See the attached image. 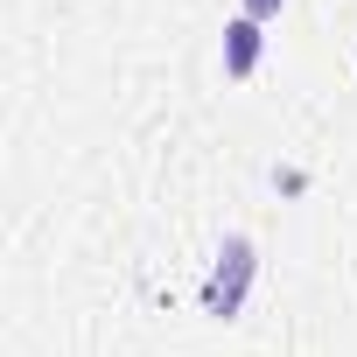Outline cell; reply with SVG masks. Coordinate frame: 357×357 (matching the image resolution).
I'll return each instance as SVG.
<instances>
[{
    "label": "cell",
    "instance_id": "1",
    "mask_svg": "<svg viewBox=\"0 0 357 357\" xmlns=\"http://www.w3.org/2000/svg\"><path fill=\"white\" fill-rule=\"evenodd\" d=\"M252 280H259V245H252L245 231H225L218 259L204 266L197 308H204L211 322H238V315H245V301H252Z\"/></svg>",
    "mask_w": 357,
    "mask_h": 357
},
{
    "label": "cell",
    "instance_id": "2",
    "mask_svg": "<svg viewBox=\"0 0 357 357\" xmlns=\"http://www.w3.org/2000/svg\"><path fill=\"white\" fill-rule=\"evenodd\" d=\"M259 56H266V29L245 22V15H231V22H225V77L245 84V77L259 70Z\"/></svg>",
    "mask_w": 357,
    "mask_h": 357
},
{
    "label": "cell",
    "instance_id": "3",
    "mask_svg": "<svg viewBox=\"0 0 357 357\" xmlns=\"http://www.w3.org/2000/svg\"><path fill=\"white\" fill-rule=\"evenodd\" d=\"M280 8H287V0H238V15H245V22H259V29H266V22H280Z\"/></svg>",
    "mask_w": 357,
    "mask_h": 357
},
{
    "label": "cell",
    "instance_id": "4",
    "mask_svg": "<svg viewBox=\"0 0 357 357\" xmlns=\"http://www.w3.org/2000/svg\"><path fill=\"white\" fill-rule=\"evenodd\" d=\"M273 190H280V197H301L308 175H301V168H273Z\"/></svg>",
    "mask_w": 357,
    "mask_h": 357
}]
</instances>
